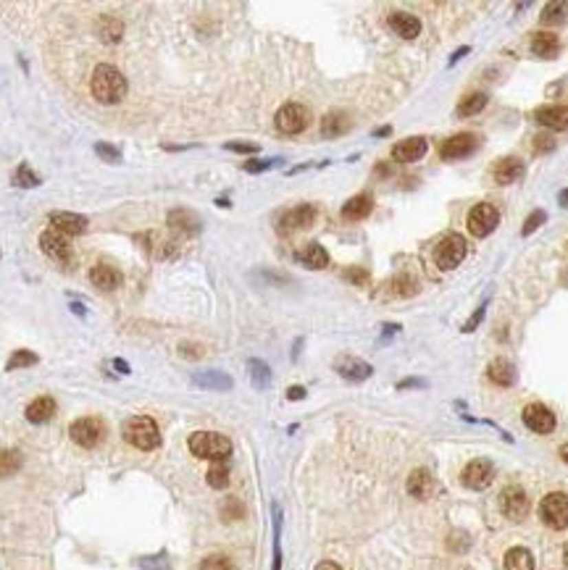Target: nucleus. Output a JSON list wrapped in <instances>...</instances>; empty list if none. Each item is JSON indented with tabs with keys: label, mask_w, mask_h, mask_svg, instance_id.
Returning <instances> with one entry per match:
<instances>
[{
	"label": "nucleus",
	"mask_w": 568,
	"mask_h": 570,
	"mask_svg": "<svg viewBox=\"0 0 568 570\" xmlns=\"http://www.w3.org/2000/svg\"><path fill=\"white\" fill-rule=\"evenodd\" d=\"M127 89H129L127 76H124L116 66L100 63V66L92 72L90 92L98 102H103V105H116V102H121L124 98H127Z\"/></svg>",
	"instance_id": "obj_1"
},
{
	"label": "nucleus",
	"mask_w": 568,
	"mask_h": 570,
	"mask_svg": "<svg viewBox=\"0 0 568 570\" xmlns=\"http://www.w3.org/2000/svg\"><path fill=\"white\" fill-rule=\"evenodd\" d=\"M121 434L135 450H142V452H153V450L161 447V431H158V424L150 415H132V418H127Z\"/></svg>",
	"instance_id": "obj_2"
},
{
	"label": "nucleus",
	"mask_w": 568,
	"mask_h": 570,
	"mask_svg": "<svg viewBox=\"0 0 568 570\" xmlns=\"http://www.w3.org/2000/svg\"><path fill=\"white\" fill-rule=\"evenodd\" d=\"M187 447H190V452L195 457L210 460V463L226 460L232 454V441H229V437L219 434V431H195L193 437L187 439Z\"/></svg>",
	"instance_id": "obj_3"
},
{
	"label": "nucleus",
	"mask_w": 568,
	"mask_h": 570,
	"mask_svg": "<svg viewBox=\"0 0 568 570\" xmlns=\"http://www.w3.org/2000/svg\"><path fill=\"white\" fill-rule=\"evenodd\" d=\"M466 252H468L466 239L452 232V234L442 237L439 245L434 248V263H437V268H442V271H452V268H458V265L463 263Z\"/></svg>",
	"instance_id": "obj_4"
},
{
	"label": "nucleus",
	"mask_w": 568,
	"mask_h": 570,
	"mask_svg": "<svg viewBox=\"0 0 568 570\" xmlns=\"http://www.w3.org/2000/svg\"><path fill=\"white\" fill-rule=\"evenodd\" d=\"M539 518H542L545 526H550L553 531L568 528V494L550 492L547 497L539 502Z\"/></svg>",
	"instance_id": "obj_5"
},
{
	"label": "nucleus",
	"mask_w": 568,
	"mask_h": 570,
	"mask_svg": "<svg viewBox=\"0 0 568 570\" xmlns=\"http://www.w3.org/2000/svg\"><path fill=\"white\" fill-rule=\"evenodd\" d=\"M274 124H276V129L282 134H300L305 132L308 124H311V111L303 102H284L282 108L276 111Z\"/></svg>",
	"instance_id": "obj_6"
},
{
	"label": "nucleus",
	"mask_w": 568,
	"mask_h": 570,
	"mask_svg": "<svg viewBox=\"0 0 568 570\" xmlns=\"http://www.w3.org/2000/svg\"><path fill=\"white\" fill-rule=\"evenodd\" d=\"M69 437L74 444L85 447V450H92L98 447L105 437V424L95 415H85V418H76L74 424L69 426Z\"/></svg>",
	"instance_id": "obj_7"
},
{
	"label": "nucleus",
	"mask_w": 568,
	"mask_h": 570,
	"mask_svg": "<svg viewBox=\"0 0 568 570\" xmlns=\"http://www.w3.org/2000/svg\"><path fill=\"white\" fill-rule=\"evenodd\" d=\"M500 512L513 520V523H521L523 518L529 515V497L518 483H510L500 492Z\"/></svg>",
	"instance_id": "obj_8"
},
{
	"label": "nucleus",
	"mask_w": 568,
	"mask_h": 570,
	"mask_svg": "<svg viewBox=\"0 0 568 570\" xmlns=\"http://www.w3.org/2000/svg\"><path fill=\"white\" fill-rule=\"evenodd\" d=\"M316 219H318V208L311 203H303L290 208L282 219H279V226L276 229H279V234H292V232H303V229L314 226Z\"/></svg>",
	"instance_id": "obj_9"
},
{
	"label": "nucleus",
	"mask_w": 568,
	"mask_h": 570,
	"mask_svg": "<svg viewBox=\"0 0 568 570\" xmlns=\"http://www.w3.org/2000/svg\"><path fill=\"white\" fill-rule=\"evenodd\" d=\"M497 223H500V213H497V208L492 203H479L468 213V232L474 237H479V239L492 234L494 229H497Z\"/></svg>",
	"instance_id": "obj_10"
},
{
	"label": "nucleus",
	"mask_w": 568,
	"mask_h": 570,
	"mask_svg": "<svg viewBox=\"0 0 568 570\" xmlns=\"http://www.w3.org/2000/svg\"><path fill=\"white\" fill-rule=\"evenodd\" d=\"M40 250L45 252L50 261H56V263H72L74 261V248H72L69 237L58 234L53 229H47V232L40 234Z\"/></svg>",
	"instance_id": "obj_11"
},
{
	"label": "nucleus",
	"mask_w": 568,
	"mask_h": 570,
	"mask_svg": "<svg viewBox=\"0 0 568 570\" xmlns=\"http://www.w3.org/2000/svg\"><path fill=\"white\" fill-rule=\"evenodd\" d=\"M494 481V465L490 460H471L461 473V483L471 492H481Z\"/></svg>",
	"instance_id": "obj_12"
},
{
	"label": "nucleus",
	"mask_w": 568,
	"mask_h": 570,
	"mask_svg": "<svg viewBox=\"0 0 568 570\" xmlns=\"http://www.w3.org/2000/svg\"><path fill=\"white\" fill-rule=\"evenodd\" d=\"M479 147V137L471 132H461L448 137L442 145H439V158L442 161H458V158H466L471 155Z\"/></svg>",
	"instance_id": "obj_13"
},
{
	"label": "nucleus",
	"mask_w": 568,
	"mask_h": 570,
	"mask_svg": "<svg viewBox=\"0 0 568 570\" xmlns=\"http://www.w3.org/2000/svg\"><path fill=\"white\" fill-rule=\"evenodd\" d=\"M523 424H526L529 431H534V434H553L558 421H555V413L547 405L532 402V405L523 408Z\"/></svg>",
	"instance_id": "obj_14"
},
{
	"label": "nucleus",
	"mask_w": 568,
	"mask_h": 570,
	"mask_svg": "<svg viewBox=\"0 0 568 570\" xmlns=\"http://www.w3.org/2000/svg\"><path fill=\"white\" fill-rule=\"evenodd\" d=\"M137 242H140V248L148 250L153 258H158V261H171V258H177L179 255V248H177V242L174 239H168V237L158 234V232H145V234H137L135 237Z\"/></svg>",
	"instance_id": "obj_15"
},
{
	"label": "nucleus",
	"mask_w": 568,
	"mask_h": 570,
	"mask_svg": "<svg viewBox=\"0 0 568 570\" xmlns=\"http://www.w3.org/2000/svg\"><path fill=\"white\" fill-rule=\"evenodd\" d=\"M334 371H337L345 381H353V384H358V381H366L374 376V366L366 363V360H360V358H353V355L337 358V360H334Z\"/></svg>",
	"instance_id": "obj_16"
},
{
	"label": "nucleus",
	"mask_w": 568,
	"mask_h": 570,
	"mask_svg": "<svg viewBox=\"0 0 568 570\" xmlns=\"http://www.w3.org/2000/svg\"><path fill=\"white\" fill-rule=\"evenodd\" d=\"M90 226L87 216H79V213H69V210H56L50 213V229L58 232L63 237H74V234H85Z\"/></svg>",
	"instance_id": "obj_17"
},
{
	"label": "nucleus",
	"mask_w": 568,
	"mask_h": 570,
	"mask_svg": "<svg viewBox=\"0 0 568 570\" xmlns=\"http://www.w3.org/2000/svg\"><path fill=\"white\" fill-rule=\"evenodd\" d=\"M166 223H168L171 232H177V234H182V237L200 234V229H203L200 216H197L195 210H190V208H174V210L168 213Z\"/></svg>",
	"instance_id": "obj_18"
},
{
	"label": "nucleus",
	"mask_w": 568,
	"mask_h": 570,
	"mask_svg": "<svg viewBox=\"0 0 568 570\" xmlns=\"http://www.w3.org/2000/svg\"><path fill=\"white\" fill-rule=\"evenodd\" d=\"M426 150H429L426 137H408L392 147V158L397 163H416L426 155Z\"/></svg>",
	"instance_id": "obj_19"
},
{
	"label": "nucleus",
	"mask_w": 568,
	"mask_h": 570,
	"mask_svg": "<svg viewBox=\"0 0 568 570\" xmlns=\"http://www.w3.org/2000/svg\"><path fill=\"white\" fill-rule=\"evenodd\" d=\"M534 121L553 132H568V105H542L534 111Z\"/></svg>",
	"instance_id": "obj_20"
},
{
	"label": "nucleus",
	"mask_w": 568,
	"mask_h": 570,
	"mask_svg": "<svg viewBox=\"0 0 568 570\" xmlns=\"http://www.w3.org/2000/svg\"><path fill=\"white\" fill-rule=\"evenodd\" d=\"M523 174H526V166H523L521 158H516V155H508V158H500V161L494 163L492 168V179L497 182V184H513V182H518V179H523Z\"/></svg>",
	"instance_id": "obj_21"
},
{
	"label": "nucleus",
	"mask_w": 568,
	"mask_h": 570,
	"mask_svg": "<svg viewBox=\"0 0 568 570\" xmlns=\"http://www.w3.org/2000/svg\"><path fill=\"white\" fill-rule=\"evenodd\" d=\"M387 24H389V30L395 32L397 37H403V40H413V37H419L421 34L419 16L408 14V11H392Z\"/></svg>",
	"instance_id": "obj_22"
},
{
	"label": "nucleus",
	"mask_w": 568,
	"mask_h": 570,
	"mask_svg": "<svg viewBox=\"0 0 568 570\" xmlns=\"http://www.w3.org/2000/svg\"><path fill=\"white\" fill-rule=\"evenodd\" d=\"M121 281H124V276H121L119 268H113V265H92L90 268V284L92 287H98V289H103V292H113V289H119Z\"/></svg>",
	"instance_id": "obj_23"
},
{
	"label": "nucleus",
	"mask_w": 568,
	"mask_h": 570,
	"mask_svg": "<svg viewBox=\"0 0 568 570\" xmlns=\"http://www.w3.org/2000/svg\"><path fill=\"white\" fill-rule=\"evenodd\" d=\"M193 384L208 392H229L234 386L232 376H226L224 371H197L193 373Z\"/></svg>",
	"instance_id": "obj_24"
},
{
	"label": "nucleus",
	"mask_w": 568,
	"mask_h": 570,
	"mask_svg": "<svg viewBox=\"0 0 568 570\" xmlns=\"http://www.w3.org/2000/svg\"><path fill=\"white\" fill-rule=\"evenodd\" d=\"M295 261L300 265H305V268H311V271H321V268L329 265V252L321 248L318 242H308L305 248L295 252Z\"/></svg>",
	"instance_id": "obj_25"
},
{
	"label": "nucleus",
	"mask_w": 568,
	"mask_h": 570,
	"mask_svg": "<svg viewBox=\"0 0 568 570\" xmlns=\"http://www.w3.org/2000/svg\"><path fill=\"white\" fill-rule=\"evenodd\" d=\"M350 127H353V118H350V113H345V111H329L327 116L321 118V134L327 140H334L340 134H347Z\"/></svg>",
	"instance_id": "obj_26"
},
{
	"label": "nucleus",
	"mask_w": 568,
	"mask_h": 570,
	"mask_svg": "<svg viewBox=\"0 0 568 570\" xmlns=\"http://www.w3.org/2000/svg\"><path fill=\"white\" fill-rule=\"evenodd\" d=\"M56 410H58L56 399L45 395V397L32 399L30 405H27V410H24V415H27V421H30V424H47V421L56 415Z\"/></svg>",
	"instance_id": "obj_27"
},
{
	"label": "nucleus",
	"mask_w": 568,
	"mask_h": 570,
	"mask_svg": "<svg viewBox=\"0 0 568 570\" xmlns=\"http://www.w3.org/2000/svg\"><path fill=\"white\" fill-rule=\"evenodd\" d=\"M408 494L416 499H429L434 494V479L429 470L424 468H416L411 476H408Z\"/></svg>",
	"instance_id": "obj_28"
},
{
	"label": "nucleus",
	"mask_w": 568,
	"mask_h": 570,
	"mask_svg": "<svg viewBox=\"0 0 568 570\" xmlns=\"http://www.w3.org/2000/svg\"><path fill=\"white\" fill-rule=\"evenodd\" d=\"M532 53L539 58H555L560 53V40L555 32H534L532 37Z\"/></svg>",
	"instance_id": "obj_29"
},
{
	"label": "nucleus",
	"mask_w": 568,
	"mask_h": 570,
	"mask_svg": "<svg viewBox=\"0 0 568 570\" xmlns=\"http://www.w3.org/2000/svg\"><path fill=\"white\" fill-rule=\"evenodd\" d=\"M371 210H374V197L363 192V195H356V197H350V200L342 205V219L360 221V219H366Z\"/></svg>",
	"instance_id": "obj_30"
},
{
	"label": "nucleus",
	"mask_w": 568,
	"mask_h": 570,
	"mask_svg": "<svg viewBox=\"0 0 568 570\" xmlns=\"http://www.w3.org/2000/svg\"><path fill=\"white\" fill-rule=\"evenodd\" d=\"M487 379L492 381V384H497V386H513L516 384V368L505 358H497L487 368Z\"/></svg>",
	"instance_id": "obj_31"
},
{
	"label": "nucleus",
	"mask_w": 568,
	"mask_h": 570,
	"mask_svg": "<svg viewBox=\"0 0 568 570\" xmlns=\"http://www.w3.org/2000/svg\"><path fill=\"white\" fill-rule=\"evenodd\" d=\"M248 376H250L255 389H269V384H271L269 363H263V360H258V358H250V360H248Z\"/></svg>",
	"instance_id": "obj_32"
},
{
	"label": "nucleus",
	"mask_w": 568,
	"mask_h": 570,
	"mask_svg": "<svg viewBox=\"0 0 568 570\" xmlns=\"http://www.w3.org/2000/svg\"><path fill=\"white\" fill-rule=\"evenodd\" d=\"M505 570H534V557L526 547H513L505 555Z\"/></svg>",
	"instance_id": "obj_33"
},
{
	"label": "nucleus",
	"mask_w": 568,
	"mask_h": 570,
	"mask_svg": "<svg viewBox=\"0 0 568 570\" xmlns=\"http://www.w3.org/2000/svg\"><path fill=\"white\" fill-rule=\"evenodd\" d=\"M487 95L484 92H471V95H466L463 100L458 102V108H455V113L463 118V116H477V113H481L484 108H487Z\"/></svg>",
	"instance_id": "obj_34"
},
{
	"label": "nucleus",
	"mask_w": 568,
	"mask_h": 570,
	"mask_svg": "<svg viewBox=\"0 0 568 570\" xmlns=\"http://www.w3.org/2000/svg\"><path fill=\"white\" fill-rule=\"evenodd\" d=\"M271 570H282V507L274 505V562Z\"/></svg>",
	"instance_id": "obj_35"
},
{
	"label": "nucleus",
	"mask_w": 568,
	"mask_h": 570,
	"mask_svg": "<svg viewBox=\"0 0 568 570\" xmlns=\"http://www.w3.org/2000/svg\"><path fill=\"white\" fill-rule=\"evenodd\" d=\"M19 468H21V452H16V450H3V452H0V479L14 476Z\"/></svg>",
	"instance_id": "obj_36"
},
{
	"label": "nucleus",
	"mask_w": 568,
	"mask_h": 570,
	"mask_svg": "<svg viewBox=\"0 0 568 570\" xmlns=\"http://www.w3.org/2000/svg\"><path fill=\"white\" fill-rule=\"evenodd\" d=\"M539 19H542V24H545V27L563 24V21H566V3H547Z\"/></svg>",
	"instance_id": "obj_37"
},
{
	"label": "nucleus",
	"mask_w": 568,
	"mask_h": 570,
	"mask_svg": "<svg viewBox=\"0 0 568 570\" xmlns=\"http://www.w3.org/2000/svg\"><path fill=\"white\" fill-rule=\"evenodd\" d=\"M121 32H124V24H121L116 16H105V19H100V34H103L105 43H119Z\"/></svg>",
	"instance_id": "obj_38"
},
{
	"label": "nucleus",
	"mask_w": 568,
	"mask_h": 570,
	"mask_svg": "<svg viewBox=\"0 0 568 570\" xmlns=\"http://www.w3.org/2000/svg\"><path fill=\"white\" fill-rule=\"evenodd\" d=\"M208 483L213 486V489H226V483H229V465H226V460H219V463H213L208 468Z\"/></svg>",
	"instance_id": "obj_39"
},
{
	"label": "nucleus",
	"mask_w": 568,
	"mask_h": 570,
	"mask_svg": "<svg viewBox=\"0 0 568 570\" xmlns=\"http://www.w3.org/2000/svg\"><path fill=\"white\" fill-rule=\"evenodd\" d=\"M14 184L16 187H24V190H32V187H40V176L32 171L30 163H21L14 174Z\"/></svg>",
	"instance_id": "obj_40"
},
{
	"label": "nucleus",
	"mask_w": 568,
	"mask_h": 570,
	"mask_svg": "<svg viewBox=\"0 0 568 570\" xmlns=\"http://www.w3.org/2000/svg\"><path fill=\"white\" fill-rule=\"evenodd\" d=\"M40 358L34 355L32 350H16L11 358H8V363H6V371H19V368H30L34 366Z\"/></svg>",
	"instance_id": "obj_41"
},
{
	"label": "nucleus",
	"mask_w": 568,
	"mask_h": 570,
	"mask_svg": "<svg viewBox=\"0 0 568 570\" xmlns=\"http://www.w3.org/2000/svg\"><path fill=\"white\" fill-rule=\"evenodd\" d=\"M137 565L142 570H168L171 565H168V555L166 552H155V555H148V557H140L137 560Z\"/></svg>",
	"instance_id": "obj_42"
},
{
	"label": "nucleus",
	"mask_w": 568,
	"mask_h": 570,
	"mask_svg": "<svg viewBox=\"0 0 568 570\" xmlns=\"http://www.w3.org/2000/svg\"><path fill=\"white\" fill-rule=\"evenodd\" d=\"M282 163V158H258V161H245V171L248 174H263V171H271V168H276Z\"/></svg>",
	"instance_id": "obj_43"
},
{
	"label": "nucleus",
	"mask_w": 568,
	"mask_h": 570,
	"mask_svg": "<svg viewBox=\"0 0 568 570\" xmlns=\"http://www.w3.org/2000/svg\"><path fill=\"white\" fill-rule=\"evenodd\" d=\"M200 570H234V565L226 555H208L200 562Z\"/></svg>",
	"instance_id": "obj_44"
},
{
	"label": "nucleus",
	"mask_w": 568,
	"mask_h": 570,
	"mask_svg": "<svg viewBox=\"0 0 568 570\" xmlns=\"http://www.w3.org/2000/svg\"><path fill=\"white\" fill-rule=\"evenodd\" d=\"M92 150L100 155V161H108V163H119L121 161V150L116 145H108V142H95Z\"/></svg>",
	"instance_id": "obj_45"
},
{
	"label": "nucleus",
	"mask_w": 568,
	"mask_h": 570,
	"mask_svg": "<svg viewBox=\"0 0 568 570\" xmlns=\"http://www.w3.org/2000/svg\"><path fill=\"white\" fill-rule=\"evenodd\" d=\"M221 515H224V520H239V518H245V507L239 499H226Z\"/></svg>",
	"instance_id": "obj_46"
},
{
	"label": "nucleus",
	"mask_w": 568,
	"mask_h": 570,
	"mask_svg": "<svg viewBox=\"0 0 568 570\" xmlns=\"http://www.w3.org/2000/svg\"><path fill=\"white\" fill-rule=\"evenodd\" d=\"M545 219H547V213H545V210H534V213H532V216H529V219L523 221V229H521V234H523V237L534 234V232H537L539 226H542V223H545Z\"/></svg>",
	"instance_id": "obj_47"
},
{
	"label": "nucleus",
	"mask_w": 568,
	"mask_h": 570,
	"mask_svg": "<svg viewBox=\"0 0 568 570\" xmlns=\"http://www.w3.org/2000/svg\"><path fill=\"white\" fill-rule=\"evenodd\" d=\"M179 355L182 358H190V360H197V358H203V355H206V347H203V344H197V342H182Z\"/></svg>",
	"instance_id": "obj_48"
},
{
	"label": "nucleus",
	"mask_w": 568,
	"mask_h": 570,
	"mask_svg": "<svg viewBox=\"0 0 568 570\" xmlns=\"http://www.w3.org/2000/svg\"><path fill=\"white\" fill-rule=\"evenodd\" d=\"M553 150H555L553 134H537V137H534V153H537V155H545V153H553Z\"/></svg>",
	"instance_id": "obj_49"
},
{
	"label": "nucleus",
	"mask_w": 568,
	"mask_h": 570,
	"mask_svg": "<svg viewBox=\"0 0 568 570\" xmlns=\"http://www.w3.org/2000/svg\"><path fill=\"white\" fill-rule=\"evenodd\" d=\"M484 313H487V303H481V305L477 307V313H474V316H471V318L463 323V329H461V331H463V334H471V331H477V326L484 321Z\"/></svg>",
	"instance_id": "obj_50"
},
{
	"label": "nucleus",
	"mask_w": 568,
	"mask_h": 570,
	"mask_svg": "<svg viewBox=\"0 0 568 570\" xmlns=\"http://www.w3.org/2000/svg\"><path fill=\"white\" fill-rule=\"evenodd\" d=\"M345 278L353 281V284H358V287H363L369 281V271H363V268H347L345 271Z\"/></svg>",
	"instance_id": "obj_51"
},
{
	"label": "nucleus",
	"mask_w": 568,
	"mask_h": 570,
	"mask_svg": "<svg viewBox=\"0 0 568 570\" xmlns=\"http://www.w3.org/2000/svg\"><path fill=\"white\" fill-rule=\"evenodd\" d=\"M226 150H232V153H245V155H253V153H258V145H253V142H226Z\"/></svg>",
	"instance_id": "obj_52"
},
{
	"label": "nucleus",
	"mask_w": 568,
	"mask_h": 570,
	"mask_svg": "<svg viewBox=\"0 0 568 570\" xmlns=\"http://www.w3.org/2000/svg\"><path fill=\"white\" fill-rule=\"evenodd\" d=\"M303 397H305V386H290L287 389V399H292V402L295 399H303Z\"/></svg>",
	"instance_id": "obj_53"
},
{
	"label": "nucleus",
	"mask_w": 568,
	"mask_h": 570,
	"mask_svg": "<svg viewBox=\"0 0 568 570\" xmlns=\"http://www.w3.org/2000/svg\"><path fill=\"white\" fill-rule=\"evenodd\" d=\"M468 53H471V47H468V45H466V47H458V50L450 56V66H455V63L463 58V56H468Z\"/></svg>",
	"instance_id": "obj_54"
},
{
	"label": "nucleus",
	"mask_w": 568,
	"mask_h": 570,
	"mask_svg": "<svg viewBox=\"0 0 568 570\" xmlns=\"http://www.w3.org/2000/svg\"><path fill=\"white\" fill-rule=\"evenodd\" d=\"M411 386H424V381L421 379H405L397 384V389H411Z\"/></svg>",
	"instance_id": "obj_55"
},
{
	"label": "nucleus",
	"mask_w": 568,
	"mask_h": 570,
	"mask_svg": "<svg viewBox=\"0 0 568 570\" xmlns=\"http://www.w3.org/2000/svg\"><path fill=\"white\" fill-rule=\"evenodd\" d=\"M314 570H342V568H340L337 562H331V560H324V562H318Z\"/></svg>",
	"instance_id": "obj_56"
},
{
	"label": "nucleus",
	"mask_w": 568,
	"mask_h": 570,
	"mask_svg": "<svg viewBox=\"0 0 568 570\" xmlns=\"http://www.w3.org/2000/svg\"><path fill=\"white\" fill-rule=\"evenodd\" d=\"M113 368H116L119 373H124V376L129 373V363H127V360H113Z\"/></svg>",
	"instance_id": "obj_57"
},
{
	"label": "nucleus",
	"mask_w": 568,
	"mask_h": 570,
	"mask_svg": "<svg viewBox=\"0 0 568 570\" xmlns=\"http://www.w3.org/2000/svg\"><path fill=\"white\" fill-rule=\"evenodd\" d=\"M397 331H400L397 323H387V326H384V336H392V334H397Z\"/></svg>",
	"instance_id": "obj_58"
},
{
	"label": "nucleus",
	"mask_w": 568,
	"mask_h": 570,
	"mask_svg": "<svg viewBox=\"0 0 568 570\" xmlns=\"http://www.w3.org/2000/svg\"><path fill=\"white\" fill-rule=\"evenodd\" d=\"M72 313H76V316H87V310H85L82 303H72Z\"/></svg>",
	"instance_id": "obj_59"
},
{
	"label": "nucleus",
	"mask_w": 568,
	"mask_h": 570,
	"mask_svg": "<svg viewBox=\"0 0 568 570\" xmlns=\"http://www.w3.org/2000/svg\"><path fill=\"white\" fill-rule=\"evenodd\" d=\"M558 203H560V208H566L568 210V190H560V195H558Z\"/></svg>",
	"instance_id": "obj_60"
},
{
	"label": "nucleus",
	"mask_w": 568,
	"mask_h": 570,
	"mask_svg": "<svg viewBox=\"0 0 568 570\" xmlns=\"http://www.w3.org/2000/svg\"><path fill=\"white\" fill-rule=\"evenodd\" d=\"M389 132H392V127H379V129H374V137H387Z\"/></svg>",
	"instance_id": "obj_61"
},
{
	"label": "nucleus",
	"mask_w": 568,
	"mask_h": 570,
	"mask_svg": "<svg viewBox=\"0 0 568 570\" xmlns=\"http://www.w3.org/2000/svg\"><path fill=\"white\" fill-rule=\"evenodd\" d=\"M560 457H563V460L568 463V444H563V447H560Z\"/></svg>",
	"instance_id": "obj_62"
},
{
	"label": "nucleus",
	"mask_w": 568,
	"mask_h": 570,
	"mask_svg": "<svg viewBox=\"0 0 568 570\" xmlns=\"http://www.w3.org/2000/svg\"><path fill=\"white\" fill-rule=\"evenodd\" d=\"M563 562H566V568H568V544L563 547Z\"/></svg>",
	"instance_id": "obj_63"
}]
</instances>
